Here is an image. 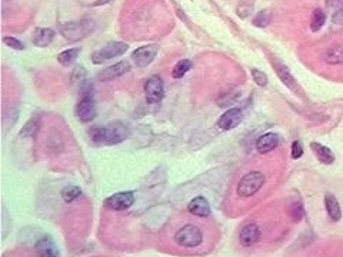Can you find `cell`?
I'll list each match as a JSON object with an SVG mask.
<instances>
[{
  "label": "cell",
  "instance_id": "6da1fadb",
  "mask_svg": "<svg viewBox=\"0 0 343 257\" xmlns=\"http://www.w3.org/2000/svg\"><path fill=\"white\" fill-rule=\"evenodd\" d=\"M265 180H266L265 174L260 173V171H250V173H247L246 176H243L240 179V182L237 184V194H239V197L247 199V197L255 196L262 189V186L265 184Z\"/></svg>",
  "mask_w": 343,
  "mask_h": 257
},
{
  "label": "cell",
  "instance_id": "7a4b0ae2",
  "mask_svg": "<svg viewBox=\"0 0 343 257\" xmlns=\"http://www.w3.org/2000/svg\"><path fill=\"white\" fill-rule=\"evenodd\" d=\"M93 30V23L90 20H79L70 21L62 26L60 33L64 36L66 40L69 42H77L85 39L89 33Z\"/></svg>",
  "mask_w": 343,
  "mask_h": 257
},
{
  "label": "cell",
  "instance_id": "3957f363",
  "mask_svg": "<svg viewBox=\"0 0 343 257\" xmlns=\"http://www.w3.org/2000/svg\"><path fill=\"white\" fill-rule=\"evenodd\" d=\"M174 242L183 247H197L203 242V233L197 226L186 225L176 232Z\"/></svg>",
  "mask_w": 343,
  "mask_h": 257
},
{
  "label": "cell",
  "instance_id": "277c9868",
  "mask_svg": "<svg viewBox=\"0 0 343 257\" xmlns=\"http://www.w3.org/2000/svg\"><path fill=\"white\" fill-rule=\"evenodd\" d=\"M128 52V44L123 42H110L106 46H103L102 49H99L96 52L92 53V62L95 64H102L106 60L119 57L122 54Z\"/></svg>",
  "mask_w": 343,
  "mask_h": 257
},
{
  "label": "cell",
  "instance_id": "5b68a950",
  "mask_svg": "<svg viewBox=\"0 0 343 257\" xmlns=\"http://www.w3.org/2000/svg\"><path fill=\"white\" fill-rule=\"evenodd\" d=\"M128 136L129 128L126 125H123L120 122L110 123L109 126H105V140H103V144H106V146L119 144L123 140H126Z\"/></svg>",
  "mask_w": 343,
  "mask_h": 257
},
{
  "label": "cell",
  "instance_id": "8992f818",
  "mask_svg": "<svg viewBox=\"0 0 343 257\" xmlns=\"http://www.w3.org/2000/svg\"><path fill=\"white\" fill-rule=\"evenodd\" d=\"M135 203V194L132 192H119L105 200V207L110 210H128Z\"/></svg>",
  "mask_w": 343,
  "mask_h": 257
},
{
  "label": "cell",
  "instance_id": "52a82bcc",
  "mask_svg": "<svg viewBox=\"0 0 343 257\" xmlns=\"http://www.w3.org/2000/svg\"><path fill=\"white\" fill-rule=\"evenodd\" d=\"M145 95H146V102L150 105L159 103L163 96H165V89H163V82L159 76H150L145 83Z\"/></svg>",
  "mask_w": 343,
  "mask_h": 257
},
{
  "label": "cell",
  "instance_id": "ba28073f",
  "mask_svg": "<svg viewBox=\"0 0 343 257\" xmlns=\"http://www.w3.org/2000/svg\"><path fill=\"white\" fill-rule=\"evenodd\" d=\"M158 52H159V46L158 44L142 46V47L136 49L132 53V60L136 63L138 67H146V66H149L153 62V59L156 57Z\"/></svg>",
  "mask_w": 343,
  "mask_h": 257
},
{
  "label": "cell",
  "instance_id": "9c48e42d",
  "mask_svg": "<svg viewBox=\"0 0 343 257\" xmlns=\"http://www.w3.org/2000/svg\"><path fill=\"white\" fill-rule=\"evenodd\" d=\"M96 103L93 97H82L80 102L76 105V116L80 122L87 123L96 118Z\"/></svg>",
  "mask_w": 343,
  "mask_h": 257
},
{
  "label": "cell",
  "instance_id": "30bf717a",
  "mask_svg": "<svg viewBox=\"0 0 343 257\" xmlns=\"http://www.w3.org/2000/svg\"><path fill=\"white\" fill-rule=\"evenodd\" d=\"M34 250L39 257H59V249L54 240L49 236H43L34 245Z\"/></svg>",
  "mask_w": 343,
  "mask_h": 257
},
{
  "label": "cell",
  "instance_id": "8fae6325",
  "mask_svg": "<svg viewBox=\"0 0 343 257\" xmlns=\"http://www.w3.org/2000/svg\"><path fill=\"white\" fill-rule=\"evenodd\" d=\"M129 70H130V63L126 62V60H122V62H119V63L105 69L103 72H100L97 75V80H100V82H109V80H113V79H116L119 76H123L125 73H128Z\"/></svg>",
  "mask_w": 343,
  "mask_h": 257
},
{
  "label": "cell",
  "instance_id": "7c38bea8",
  "mask_svg": "<svg viewBox=\"0 0 343 257\" xmlns=\"http://www.w3.org/2000/svg\"><path fill=\"white\" fill-rule=\"evenodd\" d=\"M240 122H242V112H240V109L233 107V109H229L220 116V119L217 120V126L222 130H232Z\"/></svg>",
  "mask_w": 343,
  "mask_h": 257
},
{
  "label": "cell",
  "instance_id": "4fadbf2b",
  "mask_svg": "<svg viewBox=\"0 0 343 257\" xmlns=\"http://www.w3.org/2000/svg\"><path fill=\"white\" fill-rule=\"evenodd\" d=\"M272 66H273V69H275V72H276V75H278L279 79L282 80V83L286 86L288 89H290L292 92L298 93V92H299V86H298V83H296L295 77H293L292 73H290L289 69H288L285 64L279 63V62H275V60H273Z\"/></svg>",
  "mask_w": 343,
  "mask_h": 257
},
{
  "label": "cell",
  "instance_id": "5bb4252c",
  "mask_svg": "<svg viewBox=\"0 0 343 257\" xmlns=\"http://www.w3.org/2000/svg\"><path fill=\"white\" fill-rule=\"evenodd\" d=\"M260 235H262L260 227L257 225H255V223H249V225H246L242 230H240L239 240H240L242 246L249 247L259 242Z\"/></svg>",
  "mask_w": 343,
  "mask_h": 257
},
{
  "label": "cell",
  "instance_id": "9a60e30c",
  "mask_svg": "<svg viewBox=\"0 0 343 257\" xmlns=\"http://www.w3.org/2000/svg\"><path fill=\"white\" fill-rule=\"evenodd\" d=\"M187 210L193 216H197V217H207V216H210V212H212L210 204L203 196H197L193 200H190V203L187 206Z\"/></svg>",
  "mask_w": 343,
  "mask_h": 257
},
{
  "label": "cell",
  "instance_id": "2e32d148",
  "mask_svg": "<svg viewBox=\"0 0 343 257\" xmlns=\"http://www.w3.org/2000/svg\"><path fill=\"white\" fill-rule=\"evenodd\" d=\"M54 39V32L52 29H36L34 33H33V39L32 42L34 46L37 47H47L50 43L53 42Z\"/></svg>",
  "mask_w": 343,
  "mask_h": 257
},
{
  "label": "cell",
  "instance_id": "e0dca14e",
  "mask_svg": "<svg viewBox=\"0 0 343 257\" xmlns=\"http://www.w3.org/2000/svg\"><path fill=\"white\" fill-rule=\"evenodd\" d=\"M279 144V137L275 133H266L260 136L256 141V149L259 153H269Z\"/></svg>",
  "mask_w": 343,
  "mask_h": 257
},
{
  "label": "cell",
  "instance_id": "ac0fdd59",
  "mask_svg": "<svg viewBox=\"0 0 343 257\" xmlns=\"http://www.w3.org/2000/svg\"><path fill=\"white\" fill-rule=\"evenodd\" d=\"M311 149L313 154L316 156V159L323 163V164H332L335 161V156H333L332 150L328 149L326 146H323L321 143H311Z\"/></svg>",
  "mask_w": 343,
  "mask_h": 257
},
{
  "label": "cell",
  "instance_id": "d6986e66",
  "mask_svg": "<svg viewBox=\"0 0 343 257\" xmlns=\"http://www.w3.org/2000/svg\"><path fill=\"white\" fill-rule=\"evenodd\" d=\"M325 207H326V212H328L329 217L332 219L333 222L341 220V217H342V210H341L339 202L336 200V197H335L333 194H326V196H325Z\"/></svg>",
  "mask_w": 343,
  "mask_h": 257
},
{
  "label": "cell",
  "instance_id": "ffe728a7",
  "mask_svg": "<svg viewBox=\"0 0 343 257\" xmlns=\"http://www.w3.org/2000/svg\"><path fill=\"white\" fill-rule=\"evenodd\" d=\"M323 60L328 64H341L343 63V46H333L329 47L325 54Z\"/></svg>",
  "mask_w": 343,
  "mask_h": 257
},
{
  "label": "cell",
  "instance_id": "44dd1931",
  "mask_svg": "<svg viewBox=\"0 0 343 257\" xmlns=\"http://www.w3.org/2000/svg\"><path fill=\"white\" fill-rule=\"evenodd\" d=\"M40 130V118L39 116H32L30 120L23 126L20 131L21 137H36Z\"/></svg>",
  "mask_w": 343,
  "mask_h": 257
},
{
  "label": "cell",
  "instance_id": "7402d4cb",
  "mask_svg": "<svg viewBox=\"0 0 343 257\" xmlns=\"http://www.w3.org/2000/svg\"><path fill=\"white\" fill-rule=\"evenodd\" d=\"M80 54V49L79 47H73V49H69V50H64L62 53L57 54V60L62 66H69L75 62L77 59V56Z\"/></svg>",
  "mask_w": 343,
  "mask_h": 257
},
{
  "label": "cell",
  "instance_id": "603a6c76",
  "mask_svg": "<svg viewBox=\"0 0 343 257\" xmlns=\"http://www.w3.org/2000/svg\"><path fill=\"white\" fill-rule=\"evenodd\" d=\"M326 21V14L322 9H315L312 13L311 19V30L312 32H319L322 29V26Z\"/></svg>",
  "mask_w": 343,
  "mask_h": 257
},
{
  "label": "cell",
  "instance_id": "cb8c5ba5",
  "mask_svg": "<svg viewBox=\"0 0 343 257\" xmlns=\"http://www.w3.org/2000/svg\"><path fill=\"white\" fill-rule=\"evenodd\" d=\"M80 194H82V189L79 186H66L62 190V197H63L64 202H67V203L75 202Z\"/></svg>",
  "mask_w": 343,
  "mask_h": 257
},
{
  "label": "cell",
  "instance_id": "d4e9b609",
  "mask_svg": "<svg viewBox=\"0 0 343 257\" xmlns=\"http://www.w3.org/2000/svg\"><path fill=\"white\" fill-rule=\"evenodd\" d=\"M190 67H192V62H190V60H187V59L180 60L179 63L173 67L172 76H173L174 79H180V77H183V76L186 75V73L190 70Z\"/></svg>",
  "mask_w": 343,
  "mask_h": 257
},
{
  "label": "cell",
  "instance_id": "484cf974",
  "mask_svg": "<svg viewBox=\"0 0 343 257\" xmlns=\"http://www.w3.org/2000/svg\"><path fill=\"white\" fill-rule=\"evenodd\" d=\"M270 20H272L270 10H263L259 11L256 16H255V19L252 21H253V24H255L256 27H266V26H269Z\"/></svg>",
  "mask_w": 343,
  "mask_h": 257
},
{
  "label": "cell",
  "instance_id": "4316f807",
  "mask_svg": "<svg viewBox=\"0 0 343 257\" xmlns=\"http://www.w3.org/2000/svg\"><path fill=\"white\" fill-rule=\"evenodd\" d=\"M303 214H305V210H303V206H302L299 202L290 204L289 216L292 217L293 222H300L302 217H303Z\"/></svg>",
  "mask_w": 343,
  "mask_h": 257
},
{
  "label": "cell",
  "instance_id": "83f0119b",
  "mask_svg": "<svg viewBox=\"0 0 343 257\" xmlns=\"http://www.w3.org/2000/svg\"><path fill=\"white\" fill-rule=\"evenodd\" d=\"M250 72H252L253 82H255L257 86H260V87L268 86L269 79H268V76H266V73H263V72H262V70H259V69H252Z\"/></svg>",
  "mask_w": 343,
  "mask_h": 257
},
{
  "label": "cell",
  "instance_id": "f1b7e54d",
  "mask_svg": "<svg viewBox=\"0 0 343 257\" xmlns=\"http://www.w3.org/2000/svg\"><path fill=\"white\" fill-rule=\"evenodd\" d=\"M3 43H4L6 46L11 47V49H14V50H23V49H24V44H23L19 39L11 37V36H4V37H3Z\"/></svg>",
  "mask_w": 343,
  "mask_h": 257
},
{
  "label": "cell",
  "instance_id": "f546056e",
  "mask_svg": "<svg viewBox=\"0 0 343 257\" xmlns=\"http://www.w3.org/2000/svg\"><path fill=\"white\" fill-rule=\"evenodd\" d=\"M85 77H86V70L83 69V67L77 66L75 70H73V73H72V80H73V82H79V83H83V82H86Z\"/></svg>",
  "mask_w": 343,
  "mask_h": 257
},
{
  "label": "cell",
  "instance_id": "4dcf8cb0",
  "mask_svg": "<svg viewBox=\"0 0 343 257\" xmlns=\"http://www.w3.org/2000/svg\"><path fill=\"white\" fill-rule=\"evenodd\" d=\"M252 10H253V4H250V3H242L237 7V16L242 17V19H245V17H247V14H250Z\"/></svg>",
  "mask_w": 343,
  "mask_h": 257
},
{
  "label": "cell",
  "instance_id": "1f68e13d",
  "mask_svg": "<svg viewBox=\"0 0 343 257\" xmlns=\"http://www.w3.org/2000/svg\"><path fill=\"white\" fill-rule=\"evenodd\" d=\"M302 156H303V147H302L299 141H295L292 144V157L296 160V159H300Z\"/></svg>",
  "mask_w": 343,
  "mask_h": 257
},
{
  "label": "cell",
  "instance_id": "d6a6232c",
  "mask_svg": "<svg viewBox=\"0 0 343 257\" xmlns=\"http://www.w3.org/2000/svg\"><path fill=\"white\" fill-rule=\"evenodd\" d=\"M332 20H333V23H335V24H341V26H342L343 24V9H339V10L333 14Z\"/></svg>",
  "mask_w": 343,
  "mask_h": 257
},
{
  "label": "cell",
  "instance_id": "836d02e7",
  "mask_svg": "<svg viewBox=\"0 0 343 257\" xmlns=\"http://www.w3.org/2000/svg\"><path fill=\"white\" fill-rule=\"evenodd\" d=\"M326 6L331 7V9L343 7V0H326Z\"/></svg>",
  "mask_w": 343,
  "mask_h": 257
},
{
  "label": "cell",
  "instance_id": "e575fe53",
  "mask_svg": "<svg viewBox=\"0 0 343 257\" xmlns=\"http://www.w3.org/2000/svg\"><path fill=\"white\" fill-rule=\"evenodd\" d=\"M107 1H109V0H97L96 4H106Z\"/></svg>",
  "mask_w": 343,
  "mask_h": 257
}]
</instances>
